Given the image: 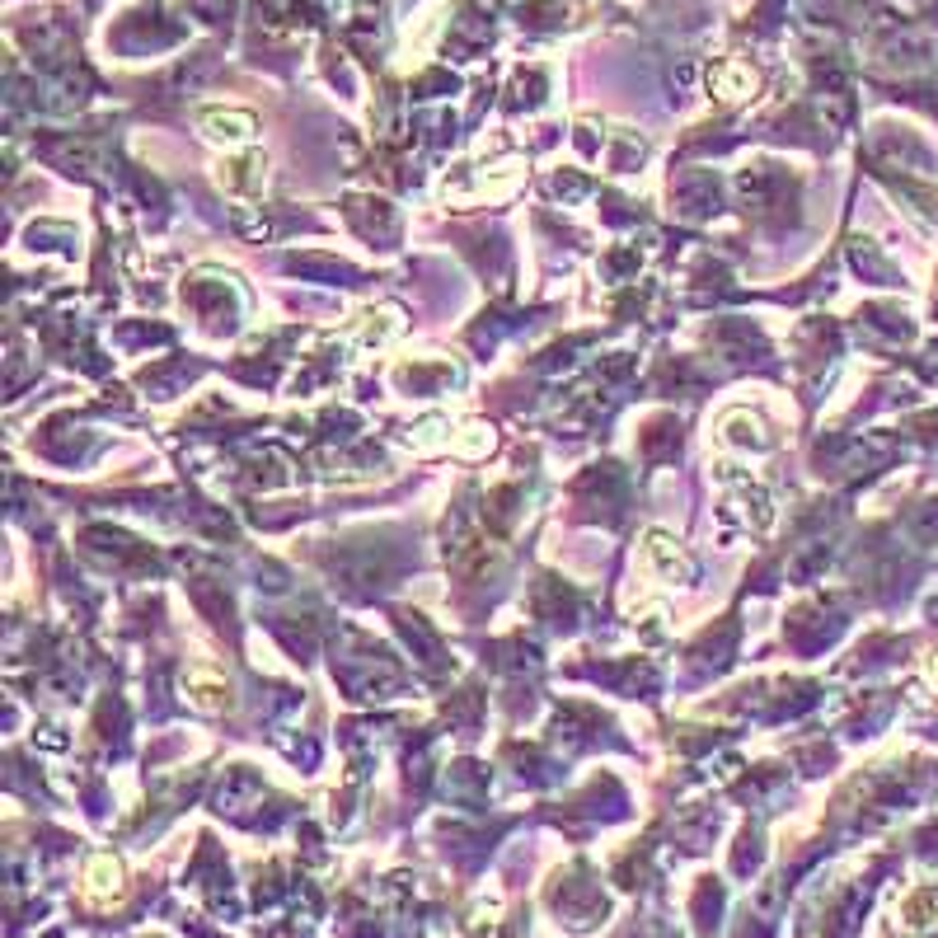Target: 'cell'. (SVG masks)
Here are the masks:
<instances>
[{"label":"cell","instance_id":"2","mask_svg":"<svg viewBox=\"0 0 938 938\" xmlns=\"http://www.w3.org/2000/svg\"><path fill=\"white\" fill-rule=\"evenodd\" d=\"M85 891L94 901H113L122 897V864L113 854H94L89 868H85Z\"/></svg>","mask_w":938,"mask_h":938},{"label":"cell","instance_id":"1","mask_svg":"<svg viewBox=\"0 0 938 938\" xmlns=\"http://www.w3.org/2000/svg\"><path fill=\"white\" fill-rule=\"evenodd\" d=\"M202 132L212 141H221V146H244L249 136H254V118L249 113H234V108H202Z\"/></svg>","mask_w":938,"mask_h":938},{"label":"cell","instance_id":"6","mask_svg":"<svg viewBox=\"0 0 938 938\" xmlns=\"http://www.w3.org/2000/svg\"><path fill=\"white\" fill-rule=\"evenodd\" d=\"M929 671H934V681H938V657H934V662H929Z\"/></svg>","mask_w":938,"mask_h":938},{"label":"cell","instance_id":"5","mask_svg":"<svg viewBox=\"0 0 938 938\" xmlns=\"http://www.w3.org/2000/svg\"><path fill=\"white\" fill-rule=\"evenodd\" d=\"M648 554H652L657 563H662V573H666V577H676V573L685 577V573H690V563H685V554H681L671 540H662V536H652V540H648Z\"/></svg>","mask_w":938,"mask_h":938},{"label":"cell","instance_id":"3","mask_svg":"<svg viewBox=\"0 0 938 938\" xmlns=\"http://www.w3.org/2000/svg\"><path fill=\"white\" fill-rule=\"evenodd\" d=\"M709 85H713V94H723V99H746V94L756 89V71H750L746 61H723V67L709 71Z\"/></svg>","mask_w":938,"mask_h":938},{"label":"cell","instance_id":"4","mask_svg":"<svg viewBox=\"0 0 938 938\" xmlns=\"http://www.w3.org/2000/svg\"><path fill=\"white\" fill-rule=\"evenodd\" d=\"M938 925V891H919V897L905 901V929L929 934Z\"/></svg>","mask_w":938,"mask_h":938}]
</instances>
